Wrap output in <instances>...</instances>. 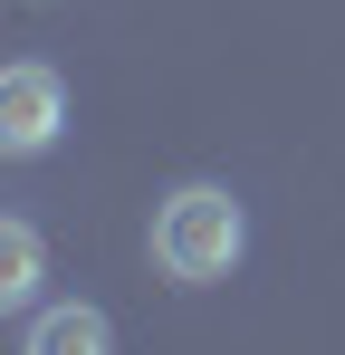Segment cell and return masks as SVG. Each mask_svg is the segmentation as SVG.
<instances>
[{
    "instance_id": "cell-2",
    "label": "cell",
    "mask_w": 345,
    "mask_h": 355,
    "mask_svg": "<svg viewBox=\"0 0 345 355\" xmlns=\"http://www.w3.org/2000/svg\"><path fill=\"white\" fill-rule=\"evenodd\" d=\"M57 125H67V87H57V67L19 58L0 77V154H48Z\"/></svg>"
},
{
    "instance_id": "cell-3",
    "label": "cell",
    "mask_w": 345,
    "mask_h": 355,
    "mask_svg": "<svg viewBox=\"0 0 345 355\" xmlns=\"http://www.w3.org/2000/svg\"><path fill=\"white\" fill-rule=\"evenodd\" d=\"M19 355H115V327H106V307L67 297V307H39V317H29Z\"/></svg>"
},
{
    "instance_id": "cell-1",
    "label": "cell",
    "mask_w": 345,
    "mask_h": 355,
    "mask_svg": "<svg viewBox=\"0 0 345 355\" xmlns=\"http://www.w3.org/2000/svg\"><path fill=\"white\" fill-rule=\"evenodd\" d=\"M240 250H249V211L230 202L221 182H182L163 211H154V269H163L172 288H211V279H230Z\"/></svg>"
},
{
    "instance_id": "cell-4",
    "label": "cell",
    "mask_w": 345,
    "mask_h": 355,
    "mask_svg": "<svg viewBox=\"0 0 345 355\" xmlns=\"http://www.w3.org/2000/svg\"><path fill=\"white\" fill-rule=\"evenodd\" d=\"M29 297H39V231L0 221V307H29Z\"/></svg>"
}]
</instances>
